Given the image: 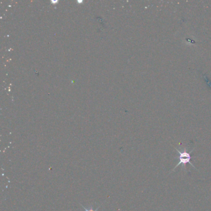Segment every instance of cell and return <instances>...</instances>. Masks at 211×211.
<instances>
[{
    "instance_id": "6da1fadb",
    "label": "cell",
    "mask_w": 211,
    "mask_h": 211,
    "mask_svg": "<svg viewBox=\"0 0 211 211\" xmlns=\"http://www.w3.org/2000/svg\"><path fill=\"white\" fill-rule=\"evenodd\" d=\"M175 149H176V151L178 153V164L174 167V169L172 170V172H174L175 170L180 165L182 166V169H185V165H186L187 163H189V164L191 165L192 167H193L194 169H196V167L191 163L192 157L191 155V154L192 152H193L194 149H192L191 151H188V147H184V148L180 149L176 148V147Z\"/></svg>"
},
{
    "instance_id": "7a4b0ae2",
    "label": "cell",
    "mask_w": 211,
    "mask_h": 211,
    "mask_svg": "<svg viewBox=\"0 0 211 211\" xmlns=\"http://www.w3.org/2000/svg\"><path fill=\"white\" fill-rule=\"evenodd\" d=\"M81 206H82V207H83V209H84L85 210V211H97L98 209H99V207H100V206H99V207H97V208L96 209V210H94V209H93V207H92V206H90V208H89V209H86V207H84V206L82 204H81Z\"/></svg>"
}]
</instances>
